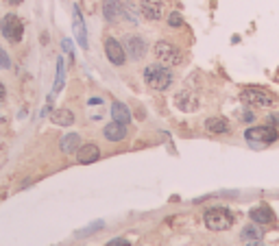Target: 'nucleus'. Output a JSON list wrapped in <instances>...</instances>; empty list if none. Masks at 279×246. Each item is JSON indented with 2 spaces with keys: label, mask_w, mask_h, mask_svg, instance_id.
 Segmentation results:
<instances>
[{
  "label": "nucleus",
  "mask_w": 279,
  "mask_h": 246,
  "mask_svg": "<svg viewBox=\"0 0 279 246\" xmlns=\"http://www.w3.org/2000/svg\"><path fill=\"white\" fill-rule=\"evenodd\" d=\"M175 76H173V70L164 63H151L144 68V83L151 89H157V92H164L173 85Z\"/></svg>",
  "instance_id": "f257e3e1"
},
{
  "label": "nucleus",
  "mask_w": 279,
  "mask_h": 246,
  "mask_svg": "<svg viewBox=\"0 0 279 246\" xmlns=\"http://www.w3.org/2000/svg\"><path fill=\"white\" fill-rule=\"evenodd\" d=\"M242 103L251 105V107H275L277 105V96L266 87H258V85H249L240 92Z\"/></svg>",
  "instance_id": "f03ea898"
},
{
  "label": "nucleus",
  "mask_w": 279,
  "mask_h": 246,
  "mask_svg": "<svg viewBox=\"0 0 279 246\" xmlns=\"http://www.w3.org/2000/svg\"><path fill=\"white\" fill-rule=\"evenodd\" d=\"M203 223L210 231H227L234 227V216L225 207H212L203 216Z\"/></svg>",
  "instance_id": "7ed1b4c3"
},
{
  "label": "nucleus",
  "mask_w": 279,
  "mask_h": 246,
  "mask_svg": "<svg viewBox=\"0 0 279 246\" xmlns=\"http://www.w3.org/2000/svg\"><path fill=\"white\" fill-rule=\"evenodd\" d=\"M0 33H2V37L7 41L17 44V41H22V37H24V24H22V20L15 13H7L0 20Z\"/></svg>",
  "instance_id": "20e7f679"
},
{
  "label": "nucleus",
  "mask_w": 279,
  "mask_h": 246,
  "mask_svg": "<svg viewBox=\"0 0 279 246\" xmlns=\"http://www.w3.org/2000/svg\"><path fill=\"white\" fill-rule=\"evenodd\" d=\"M153 52H155L157 61L164 63V65H168V68L181 65V61H183L181 50L175 44H170V41H157V44L153 46Z\"/></svg>",
  "instance_id": "39448f33"
},
{
  "label": "nucleus",
  "mask_w": 279,
  "mask_h": 246,
  "mask_svg": "<svg viewBox=\"0 0 279 246\" xmlns=\"http://www.w3.org/2000/svg\"><path fill=\"white\" fill-rule=\"evenodd\" d=\"M245 140L253 144H273L279 140V129H275L273 124H262V127H251L245 131Z\"/></svg>",
  "instance_id": "423d86ee"
},
{
  "label": "nucleus",
  "mask_w": 279,
  "mask_h": 246,
  "mask_svg": "<svg viewBox=\"0 0 279 246\" xmlns=\"http://www.w3.org/2000/svg\"><path fill=\"white\" fill-rule=\"evenodd\" d=\"M103 15L109 24H116L118 20H124V17L135 22L133 17L127 13V9H124V4L120 2V0H103Z\"/></svg>",
  "instance_id": "0eeeda50"
},
{
  "label": "nucleus",
  "mask_w": 279,
  "mask_h": 246,
  "mask_svg": "<svg viewBox=\"0 0 279 246\" xmlns=\"http://www.w3.org/2000/svg\"><path fill=\"white\" fill-rule=\"evenodd\" d=\"M105 57L109 59V63L120 68L127 61V50H124V46L116 37H105Z\"/></svg>",
  "instance_id": "6e6552de"
},
{
  "label": "nucleus",
  "mask_w": 279,
  "mask_h": 246,
  "mask_svg": "<svg viewBox=\"0 0 279 246\" xmlns=\"http://www.w3.org/2000/svg\"><path fill=\"white\" fill-rule=\"evenodd\" d=\"M124 50L129 52V57H131L133 61H140V59L146 57L148 44L144 37H140V35H127V37H124Z\"/></svg>",
  "instance_id": "1a4fd4ad"
},
{
  "label": "nucleus",
  "mask_w": 279,
  "mask_h": 246,
  "mask_svg": "<svg viewBox=\"0 0 279 246\" xmlns=\"http://www.w3.org/2000/svg\"><path fill=\"white\" fill-rule=\"evenodd\" d=\"M175 107L181 109V111H186V113H192L201 107V100L192 89H181L179 94H175Z\"/></svg>",
  "instance_id": "9d476101"
},
{
  "label": "nucleus",
  "mask_w": 279,
  "mask_h": 246,
  "mask_svg": "<svg viewBox=\"0 0 279 246\" xmlns=\"http://www.w3.org/2000/svg\"><path fill=\"white\" fill-rule=\"evenodd\" d=\"M140 13L151 22L164 17V0H140Z\"/></svg>",
  "instance_id": "9b49d317"
},
{
  "label": "nucleus",
  "mask_w": 279,
  "mask_h": 246,
  "mask_svg": "<svg viewBox=\"0 0 279 246\" xmlns=\"http://www.w3.org/2000/svg\"><path fill=\"white\" fill-rule=\"evenodd\" d=\"M76 159H79V164H83V166L94 164V161L100 159V148L96 144H83L79 151H76Z\"/></svg>",
  "instance_id": "f8f14e48"
},
{
  "label": "nucleus",
  "mask_w": 279,
  "mask_h": 246,
  "mask_svg": "<svg viewBox=\"0 0 279 246\" xmlns=\"http://www.w3.org/2000/svg\"><path fill=\"white\" fill-rule=\"evenodd\" d=\"M251 220L255 225H273L275 223V214H273V209H271V205H266V203H262L260 207H255V209H251Z\"/></svg>",
  "instance_id": "ddd939ff"
},
{
  "label": "nucleus",
  "mask_w": 279,
  "mask_h": 246,
  "mask_svg": "<svg viewBox=\"0 0 279 246\" xmlns=\"http://www.w3.org/2000/svg\"><path fill=\"white\" fill-rule=\"evenodd\" d=\"M103 135H105L107 142H122L124 137H127V124L116 122V120H114V122H109L103 129Z\"/></svg>",
  "instance_id": "4468645a"
},
{
  "label": "nucleus",
  "mask_w": 279,
  "mask_h": 246,
  "mask_svg": "<svg viewBox=\"0 0 279 246\" xmlns=\"http://www.w3.org/2000/svg\"><path fill=\"white\" fill-rule=\"evenodd\" d=\"M72 17H74V35H76V41H79L81 48H85V50H87V31H85L83 15H81V11H79V7H76V4H74V9H72Z\"/></svg>",
  "instance_id": "2eb2a0df"
},
{
  "label": "nucleus",
  "mask_w": 279,
  "mask_h": 246,
  "mask_svg": "<svg viewBox=\"0 0 279 246\" xmlns=\"http://www.w3.org/2000/svg\"><path fill=\"white\" fill-rule=\"evenodd\" d=\"M205 129L210 131V133H216V135H223V133H229V122L227 118H207L205 120Z\"/></svg>",
  "instance_id": "dca6fc26"
},
{
  "label": "nucleus",
  "mask_w": 279,
  "mask_h": 246,
  "mask_svg": "<svg viewBox=\"0 0 279 246\" xmlns=\"http://www.w3.org/2000/svg\"><path fill=\"white\" fill-rule=\"evenodd\" d=\"M111 118L116 120V122H122V124H129L131 122V111H129V107L120 103V100H116L114 105H111Z\"/></svg>",
  "instance_id": "f3484780"
},
{
  "label": "nucleus",
  "mask_w": 279,
  "mask_h": 246,
  "mask_svg": "<svg viewBox=\"0 0 279 246\" xmlns=\"http://www.w3.org/2000/svg\"><path fill=\"white\" fill-rule=\"evenodd\" d=\"M59 146H61L63 153H76L81 148V135L79 133H68L61 137V142H59Z\"/></svg>",
  "instance_id": "a211bd4d"
},
{
  "label": "nucleus",
  "mask_w": 279,
  "mask_h": 246,
  "mask_svg": "<svg viewBox=\"0 0 279 246\" xmlns=\"http://www.w3.org/2000/svg\"><path fill=\"white\" fill-rule=\"evenodd\" d=\"M50 120L55 124H59V127H70V124H74V113L70 109H57V111H52Z\"/></svg>",
  "instance_id": "6ab92c4d"
},
{
  "label": "nucleus",
  "mask_w": 279,
  "mask_h": 246,
  "mask_svg": "<svg viewBox=\"0 0 279 246\" xmlns=\"http://www.w3.org/2000/svg\"><path fill=\"white\" fill-rule=\"evenodd\" d=\"M63 81H66V63L63 59H57V76H55V87H52V94H59L63 89Z\"/></svg>",
  "instance_id": "aec40b11"
},
{
  "label": "nucleus",
  "mask_w": 279,
  "mask_h": 246,
  "mask_svg": "<svg viewBox=\"0 0 279 246\" xmlns=\"http://www.w3.org/2000/svg\"><path fill=\"white\" fill-rule=\"evenodd\" d=\"M240 238L247 240V242H258V240H262V231H260V227L255 223H251V225H247L245 229H242Z\"/></svg>",
  "instance_id": "412c9836"
},
{
  "label": "nucleus",
  "mask_w": 279,
  "mask_h": 246,
  "mask_svg": "<svg viewBox=\"0 0 279 246\" xmlns=\"http://www.w3.org/2000/svg\"><path fill=\"white\" fill-rule=\"evenodd\" d=\"M168 26L170 28H181L183 26V17H181L179 11H173V13L168 15Z\"/></svg>",
  "instance_id": "4be33fe9"
},
{
  "label": "nucleus",
  "mask_w": 279,
  "mask_h": 246,
  "mask_svg": "<svg viewBox=\"0 0 279 246\" xmlns=\"http://www.w3.org/2000/svg\"><path fill=\"white\" fill-rule=\"evenodd\" d=\"M11 68V59H9V52L0 46V70H9Z\"/></svg>",
  "instance_id": "5701e85b"
},
{
  "label": "nucleus",
  "mask_w": 279,
  "mask_h": 246,
  "mask_svg": "<svg viewBox=\"0 0 279 246\" xmlns=\"http://www.w3.org/2000/svg\"><path fill=\"white\" fill-rule=\"evenodd\" d=\"M105 246H131V242H127L124 238H114V240H109Z\"/></svg>",
  "instance_id": "b1692460"
},
{
  "label": "nucleus",
  "mask_w": 279,
  "mask_h": 246,
  "mask_svg": "<svg viewBox=\"0 0 279 246\" xmlns=\"http://www.w3.org/2000/svg\"><path fill=\"white\" fill-rule=\"evenodd\" d=\"M269 122H271L275 129H279V113H271V116H269Z\"/></svg>",
  "instance_id": "393cba45"
},
{
  "label": "nucleus",
  "mask_w": 279,
  "mask_h": 246,
  "mask_svg": "<svg viewBox=\"0 0 279 246\" xmlns=\"http://www.w3.org/2000/svg\"><path fill=\"white\" fill-rule=\"evenodd\" d=\"M253 120H255V116H253L251 111H245V113H242V122H253Z\"/></svg>",
  "instance_id": "a878e982"
},
{
  "label": "nucleus",
  "mask_w": 279,
  "mask_h": 246,
  "mask_svg": "<svg viewBox=\"0 0 279 246\" xmlns=\"http://www.w3.org/2000/svg\"><path fill=\"white\" fill-rule=\"evenodd\" d=\"M63 50H66V52H68V55H70V57H72V44H70V41H68V39H63Z\"/></svg>",
  "instance_id": "bb28decb"
},
{
  "label": "nucleus",
  "mask_w": 279,
  "mask_h": 246,
  "mask_svg": "<svg viewBox=\"0 0 279 246\" xmlns=\"http://www.w3.org/2000/svg\"><path fill=\"white\" fill-rule=\"evenodd\" d=\"M4 96H7V89H4V85H2V83H0V103H2V100H4Z\"/></svg>",
  "instance_id": "cd10ccee"
},
{
  "label": "nucleus",
  "mask_w": 279,
  "mask_h": 246,
  "mask_svg": "<svg viewBox=\"0 0 279 246\" xmlns=\"http://www.w3.org/2000/svg\"><path fill=\"white\" fill-rule=\"evenodd\" d=\"M4 2H9V4H20L22 0H4Z\"/></svg>",
  "instance_id": "c85d7f7f"
},
{
  "label": "nucleus",
  "mask_w": 279,
  "mask_h": 246,
  "mask_svg": "<svg viewBox=\"0 0 279 246\" xmlns=\"http://www.w3.org/2000/svg\"><path fill=\"white\" fill-rule=\"evenodd\" d=\"M247 246H264L262 242H260V240H258V242H251V244H247Z\"/></svg>",
  "instance_id": "c756f323"
}]
</instances>
